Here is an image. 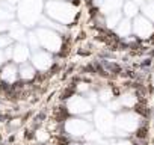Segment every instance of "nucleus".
<instances>
[{"instance_id":"1","label":"nucleus","mask_w":154,"mask_h":145,"mask_svg":"<svg viewBox=\"0 0 154 145\" xmlns=\"http://www.w3.org/2000/svg\"><path fill=\"white\" fill-rule=\"evenodd\" d=\"M0 79L5 83H15V80L18 79V66L15 65V62H6L5 66L2 68V72H0Z\"/></svg>"},{"instance_id":"2","label":"nucleus","mask_w":154,"mask_h":145,"mask_svg":"<svg viewBox=\"0 0 154 145\" xmlns=\"http://www.w3.org/2000/svg\"><path fill=\"white\" fill-rule=\"evenodd\" d=\"M32 63L36 68H39V69H47L53 62H51V56L47 54L45 51H36L32 56Z\"/></svg>"},{"instance_id":"3","label":"nucleus","mask_w":154,"mask_h":145,"mask_svg":"<svg viewBox=\"0 0 154 145\" xmlns=\"http://www.w3.org/2000/svg\"><path fill=\"white\" fill-rule=\"evenodd\" d=\"M29 57V50L26 45H21V44H17L15 47H12V57L11 60L15 62V63H23L26 62Z\"/></svg>"},{"instance_id":"4","label":"nucleus","mask_w":154,"mask_h":145,"mask_svg":"<svg viewBox=\"0 0 154 145\" xmlns=\"http://www.w3.org/2000/svg\"><path fill=\"white\" fill-rule=\"evenodd\" d=\"M35 76H36V71H35V66L33 65L23 62L18 66V77L21 80H33Z\"/></svg>"},{"instance_id":"5","label":"nucleus","mask_w":154,"mask_h":145,"mask_svg":"<svg viewBox=\"0 0 154 145\" xmlns=\"http://www.w3.org/2000/svg\"><path fill=\"white\" fill-rule=\"evenodd\" d=\"M148 137V127L143 124L140 127L136 128V139H140V140H145Z\"/></svg>"}]
</instances>
